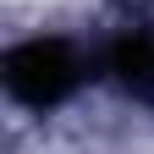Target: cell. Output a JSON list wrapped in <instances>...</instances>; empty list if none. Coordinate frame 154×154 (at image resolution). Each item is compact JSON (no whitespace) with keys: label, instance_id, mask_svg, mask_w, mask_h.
<instances>
[{"label":"cell","instance_id":"1","mask_svg":"<svg viewBox=\"0 0 154 154\" xmlns=\"http://www.w3.org/2000/svg\"><path fill=\"white\" fill-rule=\"evenodd\" d=\"M0 77H6V94L17 105L50 110V105L72 99V88L83 83V55L66 38H22L17 50H6Z\"/></svg>","mask_w":154,"mask_h":154},{"label":"cell","instance_id":"2","mask_svg":"<svg viewBox=\"0 0 154 154\" xmlns=\"http://www.w3.org/2000/svg\"><path fill=\"white\" fill-rule=\"evenodd\" d=\"M110 72L121 94H132L138 105H154V33L149 28H132L110 44Z\"/></svg>","mask_w":154,"mask_h":154}]
</instances>
